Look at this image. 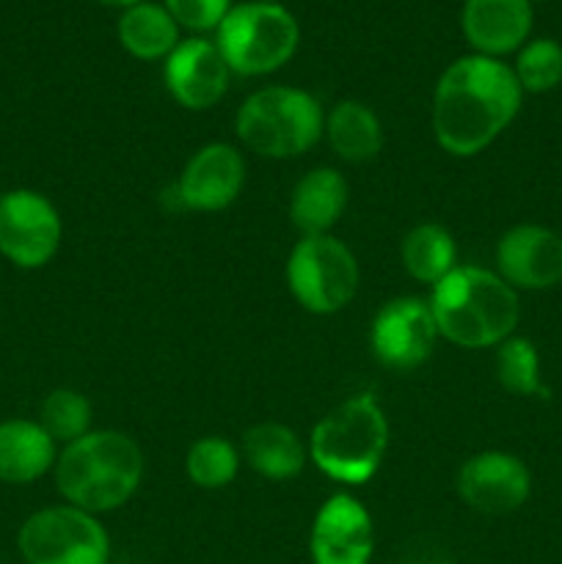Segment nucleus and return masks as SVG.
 <instances>
[{
	"instance_id": "9",
	"label": "nucleus",
	"mask_w": 562,
	"mask_h": 564,
	"mask_svg": "<svg viewBox=\"0 0 562 564\" xmlns=\"http://www.w3.org/2000/svg\"><path fill=\"white\" fill-rule=\"evenodd\" d=\"M64 224L44 193L14 187L0 196V253L14 268L39 270L58 253Z\"/></svg>"
},
{
	"instance_id": "4",
	"label": "nucleus",
	"mask_w": 562,
	"mask_h": 564,
	"mask_svg": "<svg viewBox=\"0 0 562 564\" xmlns=\"http://www.w3.org/2000/svg\"><path fill=\"white\" fill-rule=\"evenodd\" d=\"M389 449V422L372 394H358L325 413L309 435V460L328 479L364 485Z\"/></svg>"
},
{
	"instance_id": "29",
	"label": "nucleus",
	"mask_w": 562,
	"mask_h": 564,
	"mask_svg": "<svg viewBox=\"0 0 562 564\" xmlns=\"http://www.w3.org/2000/svg\"><path fill=\"white\" fill-rule=\"evenodd\" d=\"M262 3H279V0H262Z\"/></svg>"
},
{
	"instance_id": "2",
	"label": "nucleus",
	"mask_w": 562,
	"mask_h": 564,
	"mask_svg": "<svg viewBox=\"0 0 562 564\" xmlns=\"http://www.w3.org/2000/svg\"><path fill=\"white\" fill-rule=\"evenodd\" d=\"M143 452L119 430H91L75 444L61 446L55 488L66 505L91 516L114 512L136 496L143 479Z\"/></svg>"
},
{
	"instance_id": "7",
	"label": "nucleus",
	"mask_w": 562,
	"mask_h": 564,
	"mask_svg": "<svg viewBox=\"0 0 562 564\" xmlns=\"http://www.w3.org/2000/svg\"><path fill=\"white\" fill-rule=\"evenodd\" d=\"M287 284L298 306L328 317L356 297L358 262L334 235L301 237L287 259Z\"/></svg>"
},
{
	"instance_id": "18",
	"label": "nucleus",
	"mask_w": 562,
	"mask_h": 564,
	"mask_svg": "<svg viewBox=\"0 0 562 564\" xmlns=\"http://www.w3.org/2000/svg\"><path fill=\"white\" fill-rule=\"evenodd\" d=\"M350 198L347 180L336 169H312L298 180L290 198V218L301 237L331 235Z\"/></svg>"
},
{
	"instance_id": "13",
	"label": "nucleus",
	"mask_w": 562,
	"mask_h": 564,
	"mask_svg": "<svg viewBox=\"0 0 562 564\" xmlns=\"http://www.w3.org/2000/svg\"><path fill=\"white\" fill-rule=\"evenodd\" d=\"M246 182V160L231 143H207L182 169L174 202L193 213H218L237 202Z\"/></svg>"
},
{
	"instance_id": "20",
	"label": "nucleus",
	"mask_w": 562,
	"mask_h": 564,
	"mask_svg": "<svg viewBox=\"0 0 562 564\" xmlns=\"http://www.w3.org/2000/svg\"><path fill=\"white\" fill-rule=\"evenodd\" d=\"M325 138L345 163H369L383 149V127L375 110L358 99H342L325 116Z\"/></svg>"
},
{
	"instance_id": "12",
	"label": "nucleus",
	"mask_w": 562,
	"mask_h": 564,
	"mask_svg": "<svg viewBox=\"0 0 562 564\" xmlns=\"http://www.w3.org/2000/svg\"><path fill=\"white\" fill-rule=\"evenodd\" d=\"M496 273L516 292L551 290L562 281V237L549 226H512L496 242Z\"/></svg>"
},
{
	"instance_id": "19",
	"label": "nucleus",
	"mask_w": 562,
	"mask_h": 564,
	"mask_svg": "<svg viewBox=\"0 0 562 564\" xmlns=\"http://www.w3.org/2000/svg\"><path fill=\"white\" fill-rule=\"evenodd\" d=\"M242 460L257 471L259 477L284 482L295 479L309 460V446L298 438V433L279 422H259L242 435Z\"/></svg>"
},
{
	"instance_id": "8",
	"label": "nucleus",
	"mask_w": 562,
	"mask_h": 564,
	"mask_svg": "<svg viewBox=\"0 0 562 564\" xmlns=\"http://www.w3.org/2000/svg\"><path fill=\"white\" fill-rule=\"evenodd\" d=\"M17 549L28 564H108L110 538L97 516L58 505L25 518Z\"/></svg>"
},
{
	"instance_id": "22",
	"label": "nucleus",
	"mask_w": 562,
	"mask_h": 564,
	"mask_svg": "<svg viewBox=\"0 0 562 564\" xmlns=\"http://www.w3.org/2000/svg\"><path fill=\"white\" fill-rule=\"evenodd\" d=\"M400 257L411 279L435 286L457 268L455 237L439 224H419L402 240Z\"/></svg>"
},
{
	"instance_id": "24",
	"label": "nucleus",
	"mask_w": 562,
	"mask_h": 564,
	"mask_svg": "<svg viewBox=\"0 0 562 564\" xmlns=\"http://www.w3.org/2000/svg\"><path fill=\"white\" fill-rule=\"evenodd\" d=\"M91 419L94 411L86 394L75 389H55L44 397L36 422L55 444L66 446L91 433Z\"/></svg>"
},
{
	"instance_id": "23",
	"label": "nucleus",
	"mask_w": 562,
	"mask_h": 564,
	"mask_svg": "<svg viewBox=\"0 0 562 564\" xmlns=\"http://www.w3.org/2000/svg\"><path fill=\"white\" fill-rule=\"evenodd\" d=\"M240 452L224 435H204L187 449L185 474L196 488L220 490L235 482L240 471Z\"/></svg>"
},
{
	"instance_id": "16",
	"label": "nucleus",
	"mask_w": 562,
	"mask_h": 564,
	"mask_svg": "<svg viewBox=\"0 0 562 564\" xmlns=\"http://www.w3.org/2000/svg\"><path fill=\"white\" fill-rule=\"evenodd\" d=\"M532 0H466L461 25L472 50L485 58L518 53L532 33Z\"/></svg>"
},
{
	"instance_id": "25",
	"label": "nucleus",
	"mask_w": 562,
	"mask_h": 564,
	"mask_svg": "<svg viewBox=\"0 0 562 564\" xmlns=\"http://www.w3.org/2000/svg\"><path fill=\"white\" fill-rule=\"evenodd\" d=\"M496 380L516 397H549L540 380L538 347L523 336L512 334L496 350Z\"/></svg>"
},
{
	"instance_id": "10",
	"label": "nucleus",
	"mask_w": 562,
	"mask_h": 564,
	"mask_svg": "<svg viewBox=\"0 0 562 564\" xmlns=\"http://www.w3.org/2000/svg\"><path fill=\"white\" fill-rule=\"evenodd\" d=\"M435 339V317L422 297H395L383 303L369 330L372 356L391 372H411L422 367L433 356Z\"/></svg>"
},
{
	"instance_id": "3",
	"label": "nucleus",
	"mask_w": 562,
	"mask_h": 564,
	"mask_svg": "<svg viewBox=\"0 0 562 564\" xmlns=\"http://www.w3.org/2000/svg\"><path fill=\"white\" fill-rule=\"evenodd\" d=\"M430 312L439 336L466 350L499 347L521 319L518 292L496 270L457 264L433 286Z\"/></svg>"
},
{
	"instance_id": "11",
	"label": "nucleus",
	"mask_w": 562,
	"mask_h": 564,
	"mask_svg": "<svg viewBox=\"0 0 562 564\" xmlns=\"http://www.w3.org/2000/svg\"><path fill=\"white\" fill-rule=\"evenodd\" d=\"M457 494L483 516H510L527 505L532 494V474L521 457L488 449L468 457L457 471Z\"/></svg>"
},
{
	"instance_id": "26",
	"label": "nucleus",
	"mask_w": 562,
	"mask_h": 564,
	"mask_svg": "<svg viewBox=\"0 0 562 564\" xmlns=\"http://www.w3.org/2000/svg\"><path fill=\"white\" fill-rule=\"evenodd\" d=\"M523 94H545L562 83V44L554 39H532L523 44L512 64Z\"/></svg>"
},
{
	"instance_id": "1",
	"label": "nucleus",
	"mask_w": 562,
	"mask_h": 564,
	"mask_svg": "<svg viewBox=\"0 0 562 564\" xmlns=\"http://www.w3.org/2000/svg\"><path fill=\"white\" fill-rule=\"evenodd\" d=\"M523 102L512 66L485 55H463L439 77L433 94V132L452 158H474L488 149Z\"/></svg>"
},
{
	"instance_id": "5",
	"label": "nucleus",
	"mask_w": 562,
	"mask_h": 564,
	"mask_svg": "<svg viewBox=\"0 0 562 564\" xmlns=\"http://www.w3.org/2000/svg\"><path fill=\"white\" fill-rule=\"evenodd\" d=\"M242 147L259 158H301L325 132V113L317 97L303 88L268 86L240 105L235 119Z\"/></svg>"
},
{
	"instance_id": "17",
	"label": "nucleus",
	"mask_w": 562,
	"mask_h": 564,
	"mask_svg": "<svg viewBox=\"0 0 562 564\" xmlns=\"http://www.w3.org/2000/svg\"><path fill=\"white\" fill-rule=\"evenodd\" d=\"M58 444L33 419L0 422V482L31 485L53 471Z\"/></svg>"
},
{
	"instance_id": "6",
	"label": "nucleus",
	"mask_w": 562,
	"mask_h": 564,
	"mask_svg": "<svg viewBox=\"0 0 562 564\" xmlns=\"http://www.w3.org/2000/svg\"><path fill=\"white\" fill-rule=\"evenodd\" d=\"M301 42L298 20L281 3L231 6L215 31V44L229 64L231 75L257 77L281 69Z\"/></svg>"
},
{
	"instance_id": "21",
	"label": "nucleus",
	"mask_w": 562,
	"mask_h": 564,
	"mask_svg": "<svg viewBox=\"0 0 562 564\" xmlns=\"http://www.w3.org/2000/svg\"><path fill=\"white\" fill-rule=\"evenodd\" d=\"M116 33L121 47L138 61H165L180 44V25L174 17L165 11V6L149 0L121 11Z\"/></svg>"
},
{
	"instance_id": "27",
	"label": "nucleus",
	"mask_w": 562,
	"mask_h": 564,
	"mask_svg": "<svg viewBox=\"0 0 562 564\" xmlns=\"http://www.w3.org/2000/svg\"><path fill=\"white\" fill-rule=\"evenodd\" d=\"M163 6L176 25L193 33L218 31L231 11V0H163Z\"/></svg>"
},
{
	"instance_id": "14",
	"label": "nucleus",
	"mask_w": 562,
	"mask_h": 564,
	"mask_svg": "<svg viewBox=\"0 0 562 564\" xmlns=\"http://www.w3.org/2000/svg\"><path fill=\"white\" fill-rule=\"evenodd\" d=\"M309 551L314 564H369L375 527L367 507L347 494L331 496L314 516Z\"/></svg>"
},
{
	"instance_id": "15",
	"label": "nucleus",
	"mask_w": 562,
	"mask_h": 564,
	"mask_svg": "<svg viewBox=\"0 0 562 564\" xmlns=\"http://www.w3.org/2000/svg\"><path fill=\"white\" fill-rule=\"evenodd\" d=\"M163 80L171 97L187 110H207L224 99L231 69L218 44L193 36L176 44L163 64Z\"/></svg>"
},
{
	"instance_id": "28",
	"label": "nucleus",
	"mask_w": 562,
	"mask_h": 564,
	"mask_svg": "<svg viewBox=\"0 0 562 564\" xmlns=\"http://www.w3.org/2000/svg\"><path fill=\"white\" fill-rule=\"evenodd\" d=\"M102 6H114V9H132V6L143 3V0H99Z\"/></svg>"
}]
</instances>
